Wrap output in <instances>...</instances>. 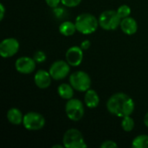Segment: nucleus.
I'll use <instances>...</instances> for the list:
<instances>
[{
    "mask_svg": "<svg viewBox=\"0 0 148 148\" xmlns=\"http://www.w3.org/2000/svg\"><path fill=\"white\" fill-rule=\"evenodd\" d=\"M69 83L75 90L78 92H86L90 88L91 78L88 73L79 70L73 72L69 75Z\"/></svg>",
    "mask_w": 148,
    "mask_h": 148,
    "instance_id": "nucleus-5",
    "label": "nucleus"
},
{
    "mask_svg": "<svg viewBox=\"0 0 148 148\" xmlns=\"http://www.w3.org/2000/svg\"><path fill=\"white\" fill-rule=\"evenodd\" d=\"M4 14H5V8L3 3H0V20L1 21L3 19Z\"/></svg>",
    "mask_w": 148,
    "mask_h": 148,
    "instance_id": "nucleus-27",
    "label": "nucleus"
},
{
    "mask_svg": "<svg viewBox=\"0 0 148 148\" xmlns=\"http://www.w3.org/2000/svg\"><path fill=\"white\" fill-rule=\"evenodd\" d=\"M144 124L146 125L147 127H148V112L146 114V115L144 117Z\"/></svg>",
    "mask_w": 148,
    "mask_h": 148,
    "instance_id": "nucleus-28",
    "label": "nucleus"
},
{
    "mask_svg": "<svg viewBox=\"0 0 148 148\" xmlns=\"http://www.w3.org/2000/svg\"><path fill=\"white\" fill-rule=\"evenodd\" d=\"M19 48V42L16 38H5L0 43V55L3 58L11 57L18 52Z\"/></svg>",
    "mask_w": 148,
    "mask_h": 148,
    "instance_id": "nucleus-9",
    "label": "nucleus"
},
{
    "mask_svg": "<svg viewBox=\"0 0 148 148\" xmlns=\"http://www.w3.org/2000/svg\"><path fill=\"white\" fill-rule=\"evenodd\" d=\"M82 0H61V3L66 6V7H69V8H74L78 6L81 3Z\"/></svg>",
    "mask_w": 148,
    "mask_h": 148,
    "instance_id": "nucleus-22",
    "label": "nucleus"
},
{
    "mask_svg": "<svg viewBox=\"0 0 148 148\" xmlns=\"http://www.w3.org/2000/svg\"><path fill=\"white\" fill-rule=\"evenodd\" d=\"M134 148H148V135L140 134L136 136L132 142Z\"/></svg>",
    "mask_w": 148,
    "mask_h": 148,
    "instance_id": "nucleus-18",
    "label": "nucleus"
},
{
    "mask_svg": "<svg viewBox=\"0 0 148 148\" xmlns=\"http://www.w3.org/2000/svg\"><path fill=\"white\" fill-rule=\"evenodd\" d=\"M53 13H54V15L56 16L60 17V16H63V14H64V9L63 8H59L57 6V7H56V8L53 9Z\"/></svg>",
    "mask_w": 148,
    "mask_h": 148,
    "instance_id": "nucleus-25",
    "label": "nucleus"
},
{
    "mask_svg": "<svg viewBox=\"0 0 148 148\" xmlns=\"http://www.w3.org/2000/svg\"><path fill=\"white\" fill-rule=\"evenodd\" d=\"M66 61L72 67L79 66L83 60V49L78 46L70 47L66 52Z\"/></svg>",
    "mask_w": 148,
    "mask_h": 148,
    "instance_id": "nucleus-11",
    "label": "nucleus"
},
{
    "mask_svg": "<svg viewBox=\"0 0 148 148\" xmlns=\"http://www.w3.org/2000/svg\"><path fill=\"white\" fill-rule=\"evenodd\" d=\"M36 61L33 57L21 56L16 59L15 62V68L17 72L23 75H29L34 72L36 69Z\"/></svg>",
    "mask_w": 148,
    "mask_h": 148,
    "instance_id": "nucleus-10",
    "label": "nucleus"
},
{
    "mask_svg": "<svg viewBox=\"0 0 148 148\" xmlns=\"http://www.w3.org/2000/svg\"><path fill=\"white\" fill-rule=\"evenodd\" d=\"M75 31H77L75 23L71 21H64L59 26V32L64 36H71Z\"/></svg>",
    "mask_w": 148,
    "mask_h": 148,
    "instance_id": "nucleus-17",
    "label": "nucleus"
},
{
    "mask_svg": "<svg viewBox=\"0 0 148 148\" xmlns=\"http://www.w3.org/2000/svg\"><path fill=\"white\" fill-rule=\"evenodd\" d=\"M117 147V143H115L114 140H105L101 145V148H114Z\"/></svg>",
    "mask_w": 148,
    "mask_h": 148,
    "instance_id": "nucleus-23",
    "label": "nucleus"
},
{
    "mask_svg": "<svg viewBox=\"0 0 148 148\" xmlns=\"http://www.w3.org/2000/svg\"><path fill=\"white\" fill-rule=\"evenodd\" d=\"M120 27L123 33L129 36L135 34L138 30V23L136 20L131 16L122 18Z\"/></svg>",
    "mask_w": 148,
    "mask_h": 148,
    "instance_id": "nucleus-13",
    "label": "nucleus"
},
{
    "mask_svg": "<svg viewBox=\"0 0 148 148\" xmlns=\"http://www.w3.org/2000/svg\"><path fill=\"white\" fill-rule=\"evenodd\" d=\"M49 72L52 77V79L56 81H61L64 78H66L70 72V65L68 63L67 61L58 60L54 62L49 69Z\"/></svg>",
    "mask_w": 148,
    "mask_h": 148,
    "instance_id": "nucleus-8",
    "label": "nucleus"
},
{
    "mask_svg": "<svg viewBox=\"0 0 148 148\" xmlns=\"http://www.w3.org/2000/svg\"><path fill=\"white\" fill-rule=\"evenodd\" d=\"M121 127H122V129L125 132H131V131H133V129L134 128V121L131 117V115L126 116V117L122 118Z\"/></svg>",
    "mask_w": 148,
    "mask_h": 148,
    "instance_id": "nucleus-19",
    "label": "nucleus"
},
{
    "mask_svg": "<svg viewBox=\"0 0 148 148\" xmlns=\"http://www.w3.org/2000/svg\"><path fill=\"white\" fill-rule=\"evenodd\" d=\"M75 26L78 32L83 35H90L98 29L99 20L93 14L82 13L75 18Z\"/></svg>",
    "mask_w": 148,
    "mask_h": 148,
    "instance_id": "nucleus-2",
    "label": "nucleus"
},
{
    "mask_svg": "<svg viewBox=\"0 0 148 148\" xmlns=\"http://www.w3.org/2000/svg\"><path fill=\"white\" fill-rule=\"evenodd\" d=\"M23 125L29 131H38L44 127L45 119L37 112H29L23 115Z\"/></svg>",
    "mask_w": 148,
    "mask_h": 148,
    "instance_id": "nucleus-7",
    "label": "nucleus"
},
{
    "mask_svg": "<svg viewBox=\"0 0 148 148\" xmlns=\"http://www.w3.org/2000/svg\"><path fill=\"white\" fill-rule=\"evenodd\" d=\"M100 97L97 92L94 89L89 88L85 92L84 95V104L88 108H95L99 106Z\"/></svg>",
    "mask_w": 148,
    "mask_h": 148,
    "instance_id": "nucleus-14",
    "label": "nucleus"
},
{
    "mask_svg": "<svg viewBox=\"0 0 148 148\" xmlns=\"http://www.w3.org/2000/svg\"><path fill=\"white\" fill-rule=\"evenodd\" d=\"M64 147V146L63 145H54L52 148H62Z\"/></svg>",
    "mask_w": 148,
    "mask_h": 148,
    "instance_id": "nucleus-29",
    "label": "nucleus"
},
{
    "mask_svg": "<svg viewBox=\"0 0 148 148\" xmlns=\"http://www.w3.org/2000/svg\"><path fill=\"white\" fill-rule=\"evenodd\" d=\"M74 88L71 86V84L68 83H62L57 88V93L59 96L62 99L64 100H69L72 99L74 96Z\"/></svg>",
    "mask_w": 148,
    "mask_h": 148,
    "instance_id": "nucleus-16",
    "label": "nucleus"
},
{
    "mask_svg": "<svg viewBox=\"0 0 148 148\" xmlns=\"http://www.w3.org/2000/svg\"><path fill=\"white\" fill-rule=\"evenodd\" d=\"M84 112V105L81 100L75 98L68 100L65 105V113L70 121H79L83 117Z\"/></svg>",
    "mask_w": 148,
    "mask_h": 148,
    "instance_id": "nucleus-6",
    "label": "nucleus"
},
{
    "mask_svg": "<svg viewBox=\"0 0 148 148\" xmlns=\"http://www.w3.org/2000/svg\"><path fill=\"white\" fill-rule=\"evenodd\" d=\"M52 77L49 71L44 69L38 70L34 75V82L36 86L41 89L48 88L51 84Z\"/></svg>",
    "mask_w": 148,
    "mask_h": 148,
    "instance_id": "nucleus-12",
    "label": "nucleus"
},
{
    "mask_svg": "<svg viewBox=\"0 0 148 148\" xmlns=\"http://www.w3.org/2000/svg\"><path fill=\"white\" fill-rule=\"evenodd\" d=\"M62 143L66 148H86L88 147L82 134L75 128H70L65 132L62 137Z\"/></svg>",
    "mask_w": 148,
    "mask_h": 148,
    "instance_id": "nucleus-3",
    "label": "nucleus"
},
{
    "mask_svg": "<svg viewBox=\"0 0 148 148\" xmlns=\"http://www.w3.org/2000/svg\"><path fill=\"white\" fill-rule=\"evenodd\" d=\"M117 13L119 14V16H121V19L125 18V17H127L131 14V8L127 4H122L118 8Z\"/></svg>",
    "mask_w": 148,
    "mask_h": 148,
    "instance_id": "nucleus-20",
    "label": "nucleus"
},
{
    "mask_svg": "<svg viewBox=\"0 0 148 148\" xmlns=\"http://www.w3.org/2000/svg\"><path fill=\"white\" fill-rule=\"evenodd\" d=\"M90 46H91V42H90L89 40H84V41H82V43H81V45H80V47H81L83 50L88 49L90 48Z\"/></svg>",
    "mask_w": 148,
    "mask_h": 148,
    "instance_id": "nucleus-26",
    "label": "nucleus"
},
{
    "mask_svg": "<svg viewBox=\"0 0 148 148\" xmlns=\"http://www.w3.org/2000/svg\"><path fill=\"white\" fill-rule=\"evenodd\" d=\"M135 108L134 100L125 93H115L107 101L108 111L117 117L123 118L131 115Z\"/></svg>",
    "mask_w": 148,
    "mask_h": 148,
    "instance_id": "nucleus-1",
    "label": "nucleus"
},
{
    "mask_svg": "<svg viewBox=\"0 0 148 148\" xmlns=\"http://www.w3.org/2000/svg\"><path fill=\"white\" fill-rule=\"evenodd\" d=\"M100 26L105 30H114L120 25L121 22V18L117 13V10H108L103 11L99 18Z\"/></svg>",
    "mask_w": 148,
    "mask_h": 148,
    "instance_id": "nucleus-4",
    "label": "nucleus"
},
{
    "mask_svg": "<svg viewBox=\"0 0 148 148\" xmlns=\"http://www.w3.org/2000/svg\"><path fill=\"white\" fill-rule=\"evenodd\" d=\"M7 120L12 125H20L23 124V114L22 111L16 108H11L7 112Z\"/></svg>",
    "mask_w": 148,
    "mask_h": 148,
    "instance_id": "nucleus-15",
    "label": "nucleus"
},
{
    "mask_svg": "<svg viewBox=\"0 0 148 148\" xmlns=\"http://www.w3.org/2000/svg\"><path fill=\"white\" fill-rule=\"evenodd\" d=\"M45 2L50 8L54 9L59 5V3H61V0H45Z\"/></svg>",
    "mask_w": 148,
    "mask_h": 148,
    "instance_id": "nucleus-24",
    "label": "nucleus"
},
{
    "mask_svg": "<svg viewBox=\"0 0 148 148\" xmlns=\"http://www.w3.org/2000/svg\"><path fill=\"white\" fill-rule=\"evenodd\" d=\"M33 58L36 61V62L41 63V62H43L46 60V54L42 50H37V51H36L34 53Z\"/></svg>",
    "mask_w": 148,
    "mask_h": 148,
    "instance_id": "nucleus-21",
    "label": "nucleus"
}]
</instances>
